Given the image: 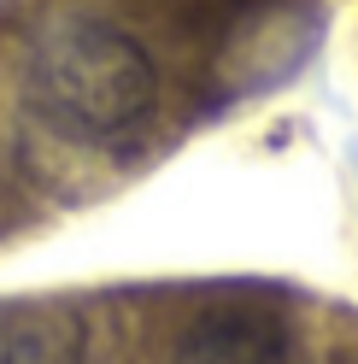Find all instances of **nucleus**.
Instances as JSON below:
<instances>
[{"instance_id": "f257e3e1", "label": "nucleus", "mask_w": 358, "mask_h": 364, "mask_svg": "<svg viewBox=\"0 0 358 364\" xmlns=\"http://www.w3.org/2000/svg\"><path fill=\"white\" fill-rule=\"evenodd\" d=\"M153 95H159L153 59L141 53L136 36H124L106 18H59L30 48L36 112L77 141H106V135L136 129L153 112Z\"/></svg>"}, {"instance_id": "f03ea898", "label": "nucleus", "mask_w": 358, "mask_h": 364, "mask_svg": "<svg viewBox=\"0 0 358 364\" xmlns=\"http://www.w3.org/2000/svg\"><path fill=\"white\" fill-rule=\"evenodd\" d=\"M288 329L282 317L271 311H247V306H229V311H212L176 341L170 364H288Z\"/></svg>"}, {"instance_id": "7ed1b4c3", "label": "nucleus", "mask_w": 358, "mask_h": 364, "mask_svg": "<svg viewBox=\"0 0 358 364\" xmlns=\"http://www.w3.org/2000/svg\"><path fill=\"white\" fill-rule=\"evenodd\" d=\"M88 335L77 311L6 306L0 311V364H82Z\"/></svg>"}]
</instances>
